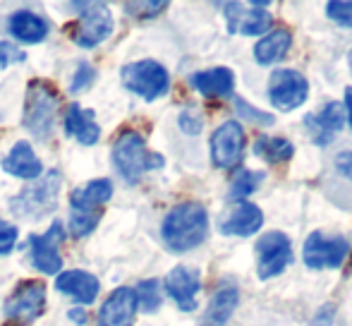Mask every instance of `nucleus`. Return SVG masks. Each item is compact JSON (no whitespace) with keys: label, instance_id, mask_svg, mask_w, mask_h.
<instances>
[{"label":"nucleus","instance_id":"nucleus-1","mask_svg":"<svg viewBox=\"0 0 352 326\" xmlns=\"http://www.w3.org/2000/svg\"><path fill=\"white\" fill-rule=\"evenodd\" d=\"M209 235V214L199 202H182L166 214L161 224V238L175 254L199 247Z\"/></svg>","mask_w":352,"mask_h":326},{"label":"nucleus","instance_id":"nucleus-2","mask_svg":"<svg viewBox=\"0 0 352 326\" xmlns=\"http://www.w3.org/2000/svg\"><path fill=\"white\" fill-rule=\"evenodd\" d=\"M58 116H60V94L56 91L51 82L32 80L24 94L22 127L32 137L48 142L56 132Z\"/></svg>","mask_w":352,"mask_h":326},{"label":"nucleus","instance_id":"nucleus-3","mask_svg":"<svg viewBox=\"0 0 352 326\" xmlns=\"http://www.w3.org/2000/svg\"><path fill=\"white\" fill-rule=\"evenodd\" d=\"M111 159L118 175L125 182H130V185H137L146 171L163 168V163H166L161 154H153V151L146 149V142L137 130H122L116 137Z\"/></svg>","mask_w":352,"mask_h":326},{"label":"nucleus","instance_id":"nucleus-4","mask_svg":"<svg viewBox=\"0 0 352 326\" xmlns=\"http://www.w3.org/2000/svg\"><path fill=\"white\" fill-rule=\"evenodd\" d=\"M60 187H63L60 171L43 173L38 180H34L32 185H24L22 190L10 199V211H12L17 219H27V221L43 219V216L56 211Z\"/></svg>","mask_w":352,"mask_h":326},{"label":"nucleus","instance_id":"nucleus-5","mask_svg":"<svg viewBox=\"0 0 352 326\" xmlns=\"http://www.w3.org/2000/svg\"><path fill=\"white\" fill-rule=\"evenodd\" d=\"M122 87L130 94H137L144 101H156V98L166 96L168 89H170V75L161 63L151 61H137L127 63L120 72Z\"/></svg>","mask_w":352,"mask_h":326},{"label":"nucleus","instance_id":"nucleus-6","mask_svg":"<svg viewBox=\"0 0 352 326\" xmlns=\"http://www.w3.org/2000/svg\"><path fill=\"white\" fill-rule=\"evenodd\" d=\"M72 10H77L79 22L72 32V41L79 48L89 51V48L101 46L103 41H108V36L113 34V12L108 10L106 3H70Z\"/></svg>","mask_w":352,"mask_h":326},{"label":"nucleus","instance_id":"nucleus-7","mask_svg":"<svg viewBox=\"0 0 352 326\" xmlns=\"http://www.w3.org/2000/svg\"><path fill=\"white\" fill-rule=\"evenodd\" d=\"M46 312V283L43 281H22L10 293L3 305V314L14 324H32Z\"/></svg>","mask_w":352,"mask_h":326},{"label":"nucleus","instance_id":"nucleus-8","mask_svg":"<svg viewBox=\"0 0 352 326\" xmlns=\"http://www.w3.org/2000/svg\"><path fill=\"white\" fill-rule=\"evenodd\" d=\"M65 224L53 221L46 233L29 235V261L43 276H58L63 269L60 245L65 243Z\"/></svg>","mask_w":352,"mask_h":326},{"label":"nucleus","instance_id":"nucleus-9","mask_svg":"<svg viewBox=\"0 0 352 326\" xmlns=\"http://www.w3.org/2000/svg\"><path fill=\"white\" fill-rule=\"evenodd\" d=\"M256 254H259V264H256V274L261 281H269L274 276L283 274L287 264L292 261V245L285 233H266L256 243Z\"/></svg>","mask_w":352,"mask_h":326},{"label":"nucleus","instance_id":"nucleus-10","mask_svg":"<svg viewBox=\"0 0 352 326\" xmlns=\"http://www.w3.org/2000/svg\"><path fill=\"white\" fill-rule=\"evenodd\" d=\"M245 156V130L237 120H226L211 135V161L216 168H235Z\"/></svg>","mask_w":352,"mask_h":326},{"label":"nucleus","instance_id":"nucleus-11","mask_svg":"<svg viewBox=\"0 0 352 326\" xmlns=\"http://www.w3.org/2000/svg\"><path fill=\"white\" fill-rule=\"evenodd\" d=\"M307 94H309V84H307L305 75H300L297 70H276L271 75L269 98L280 111L300 108L307 101Z\"/></svg>","mask_w":352,"mask_h":326},{"label":"nucleus","instance_id":"nucleus-12","mask_svg":"<svg viewBox=\"0 0 352 326\" xmlns=\"http://www.w3.org/2000/svg\"><path fill=\"white\" fill-rule=\"evenodd\" d=\"M348 257V243L343 238H326L321 233H311L302 250V259L309 269H338Z\"/></svg>","mask_w":352,"mask_h":326},{"label":"nucleus","instance_id":"nucleus-13","mask_svg":"<svg viewBox=\"0 0 352 326\" xmlns=\"http://www.w3.org/2000/svg\"><path fill=\"white\" fill-rule=\"evenodd\" d=\"M163 290L182 312H195L197 293L201 290L199 274L190 266H175L168 271L166 281H163Z\"/></svg>","mask_w":352,"mask_h":326},{"label":"nucleus","instance_id":"nucleus-14","mask_svg":"<svg viewBox=\"0 0 352 326\" xmlns=\"http://www.w3.org/2000/svg\"><path fill=\"white\" fill-rule=\"evenodd\" d=\"M137 295L132 288H116L98 309L96 326H135L137 319Z\"/></svg>","mask_w":352,"mask_h":326},{"label":"nucleus","instance_id":"nucleus-15","mask_svg":"<svg viewBox=\"0 0 352 326\" xmlns=\"http://www.w3.org/2000/svg\"><path fill=\"white\" fill-rule=\"evenodd\" d=\"M264 224V214L256 204L247 199H237L235 204H230V209L226 211V216L221 219L218 228L223 235H235V238H247L254 235Z\"/></svg>","mask_w":352,"mask_h":326},{"label":"nucleus","instance_id":"nucleus-16","mask_svg":"<svg viewBox=\"0 0 352 326\" xmlns=\"http://www.w3.org/2000/svg\"><path fill=\"white\" fill-rule=\"evenodd\" d=\"M56 290L63 295H70L72 300H77L79 305H94L98 298V290L101 283L94 274L84 269H70V271H60L56 276Z\"/></svg>","mask_w":352,"mask_h":326},{"label":"nucleus","instance_id":"nucleus-17","mask_svg":"<svg viewBox=\"0 0 352 326\" xmlns=\"http://www.w3.org/2000/svg\"><path fill=\"white\" fill-rule=\"evenodd\" d=\"M223 14L228 19V29L232 34H247V36H256V34L269 32L271 27V14L266 10H245L240 3H223Z\"/></svg>","mask_w":352,"mask_h":326},{"label":"nucleus","instance_id":"nucleus-18","mask_svg":"<svg viewBox=\"0 0 352 326\" xmlns=\"http://www.w3.org/2000/svg\"><path fill=\"white\" fill-rule=\"evenodd\" d=\"M3 171L8 173V175L17 177V180L34 182L43 175V163L36 156V151H34V146L29 144V142L19 140V142H14L10 154L3 159Z\"/></svg>","mask_w":352,"mask_h":326},{"label":"nucleus","instance_id":"nucleus-19","mask_svg":"<svg viewBox=\"0 0 352 326\" xmlns=\"http://www.w3.org/2000/svg\"><path fill=\"white\" fill-rule=\"evenodd\" d=\"M8 32L12 34L14 41L27 43V46H34V43H41L48 39V22L36 14L34 10H17L8 17Z\"/></svg>","mask_w":352,"mask_h":326},{"label":"nucleus","instance_id":"nucleus-20","mask_svg":"<svg viewBox=\"0 0 352 326\" xmlns=\"http://www.w3.org/2000/svg\"><path fill=\"white\" fill-rule=\"evenodd\" d=\"M63 125H65L67 135L74 137L82 146H94L101 140V127L96 122V113L87 111V108L77 106V103L67 106L65 116H63Z\"/></svg>","mask_w":352,"mask_h":326},{"label":"nucleus","instance_id":"nucleus-21","mask_svg":"<svg viewBox=\"0 0 352 326\" xmlns=\"http://www.w3.org/2000/svg\"><path fill=\"white\" fill-rule=\"evenodd\" d=\"M113 180L111 177H96V180H89L82 190L70 192V206L72 211H98V206L108 204L113 197Z\"/></svg>","mask_w":352,"mask_h":326},{"label":"nucleus","instance_id":"nucleus-22","mask_svg":"<svg viewBox=\"0 0 352 326\" xmlns=\"http://www.w3.org/2000/svg\"><path fill=\"white\" fill-rule=\"evenodd\" d=\"M343 122H345V108L340 103H329L316 116H307V127L311 132V140L319 146L331 144L333 135L343 127Z\"/></svg>","mask_w":352,"mask_h":326},{"label":"nucleus","instance_id":"nucleus-23","mask_svg":"<svg viewBox=\"0 0 352 326\" xmlns=\"http://www.w3.org/2000/svg\"><path fill=\"white\" fill-rule=\"evenodd\" d=\"M190 82L206 98H226L230 96L232 87H235V77L228 67H211V70L195 72Z\"/></svg>","mask_w":352,"mask_h":326},{"label":"nucleus","instance_id":"nucleus-24","mask_svg":"<svg viewBox=\"0 0 352 326\" xmlns=\"http://www.w3.org/2000/svg\"><path fill=\"white\" fill-rule=\"evenodd\" d=\"M237 300H240V290L235 285H221L209 300V307H206L199 326H226L235 312Z\"/></svg>","mask_w":352,"mask_h":326},{"label":"nucleus","instance_id":"nucleus-25","mask_svg":"<svg viewBox=\"0 0 352 326\" xmlns=\"http://www.w3.org/2000/svg\"><path fill=\"white\" fill-rule=\"evenodd\" d=\"M292 36L287 29H276L269 32L266 36H261V41L254 48V61L259 65H274L280 58H285V53L290 51Z\"/></svg>","mask_w":352,"mask_h":326},{"label":"nucleus","instance_id":"nucleus-26","mask_svg":"<svg viewBox=\"0 0 352 326\" xmlns=\"http://www.w3.org/2000/svg\"><path fill=\"white\" fill-rule=\"evenodd\" d=\"M254 154L266 163H285L292 159L295 146L292 142L283 140V137H256L254 140Z\"/></svg>","mask_w":352,"mask_h":326},{"label":"nucleus","instance_id":"nucleus-27","mask_svg":"<svg viewBox=\"0 0 352 326\" xmlns=\"http://www.w3.org/2000/svg\"><path fill=\"white\" fill-rule=\"evenodd\" d=\"M137 295V307L144 309V312H156L161 307V283L156 279H146L140 281L137 288H132Z\"/></svg>","mask_w":352,"mask_h":326},{"label":"nucleus","instance_id":"nucleus-28","mask_svg":"<svg viewBox=\"0 0 352 326\" xmlns=\"http://www.w3.org/2000/svg\"><path fill=\"white\" fill-rule=\"evenodd\" d=\"M101 221V211H72L67 228H70L72 238H87L89 233H94Z\"/></svg>","mask_w":352,"mask_h":326},{"label":"nucleus","instance_id":"nucleus-29","mask_svg":"<svg viewBox=\"0 0 352 326\" xmlns=\"http://www.w3.org/2000/svg\"><path fill=\"white\" fill-rule=\"evenodd\" d=\"M122 10L135 19H153L168 10V0H137V3H122Z\"/></svg>","mask_w":352,"mask_h":326},{"label":"nucleus","instance_id":"nucleus-30","mask_svg":"<svg viewBox=\"0 0 352 326\" xmlns=\"http://www.w3.org/2000/svg\"><path fill=\"white\" fill-rule=\"evenodd\" d=\"M261 180H264V175H261V173H254V171H247V168H242V171L235 175V180H232L230 195L235 197V199H245V197H250L252 192L256 190V185H261Z\"/></svg>","mask_w":352,"mask_h":326},{"label":"nucleus","instance_id":"nucleus-31","mask_svg":"<svg viewBox=\"0 0 352 326\" xmlns=\"http://www.w3.org/2000/svg\"><path fill=\"white\" fill-rule=\"evenodd\" d=\"M96 77H98V72L94 70L91 63L82 61L70 80V94H82V91H87V89H91L94 82H96Z\"/></svg>","mask_w":352,"mask_h":326},{"label":"nucleus","instance_id":"nucleus-32","mask_svg":"<svg viewBox=\"0 0 352 326\" xmlns=\"http://www.w3.org/2000/svg\"><path fill=\"white\" fill-rule=\"evenodd\" d=\"M326 12L340 27H352V0H331L326 5Z\"/></svg>","mask_w":352,"mask_h":326},{"label":"nucleus","instance_id":"nucleus-33","mask_svg":"<svg viewBox=\"0 0 352 326\" xmlns=\"http://www.w3.org/2000/svg\"><path fill=\"white\" fill-rule=\"evenodd\" d=\"M24 61H27V53L19 51L14 43L0 39V70H8L10 65H19Z\"/></svg>","mask_w":352,"mask_h":326},{"label":"nucleus","instance_id":"nucleus-34","mask_svg":"<svg viewBox=\"0 0 352 326\" xmlns=\"http://www.w3.org/2000/svg\"><path fill=\"white\" fill-rule=\"evenodd\" d=\"M17 238H19L17 226L0 219V257L10 254V252L17 247Z\"/></svg>","mask_w":352,"mask_h":326},{"label":"nucleus","instance_id":"nucleus-35","mask_svg":"<svg viewBox=\"0 0 352 326\" xmlns=\"http://www.w3.org/2000/svg\"><path fill=\"white\" fill-rule=\"evenodd\" d=\"M177 122H180V130L187 132V135H199L201 132V116L195 108H185L180 113V118H177Z\"/></svg>","mask_w":352,"mask_h":326},{"label":"nucleus","instance_id":"nucleus-36","mask_svg":"<svg viewBox=\"0 0 352 326\" xmlns=\"http://www.w3.org/2000/svg\"><path fill=\"white\" fill-rule=\"evenodd\" d=\"M235 106H237V113H240L245 120H254V122H264V125H271L274 122V116H269V113H261V111H254V108L250 106L247 101H242V98H235Z\"/></svg>","mask_w":352,"mask_h":326},{"label":"nucleus","instance_id":"nucleus-37","mask_svg":"<svg viewBox=\"0 0 352 326\" xmlns=\"http://www.w3.org/2000/svg\"><path fill=\"white\" fill-rule=\"evenodd\" d=\"M336 166H338V171L343 173V175L352 177V154H340L338 159H336Z\"/></svg>","mask_w":352,"mask_h":326},{"label":"nucleus","instance_id":"nucleus-38","mask_svg":"<svg viewBox=\"0 0 352 326\" xmlns=\"http://www.w3.org/2000/svg\"><path fill=\"white\" fill-rule=\"evenodd\" d=\"M67 317H70L72 324L84 326V324H87V309H84V307H72L70 312H67Z\"/></svg>","mask_w":352,"mask_h":326},{"label":"nucleus","instance_id":"nucleus-39","mask_svg":"<svg viewBox=\"0 0 352 326\" xmlns=\"http://www.w3.org/2000/svg\"><path fill=\"white\" fill-rule=\"evenodd\" d=\"M331 314H333V307H324L319 314H316V326H329L331 324Z\"/></svg>","mask_w":352,"mask_h":326},{"label":"nucleus","instance_id":"nucleus-40","mask_svg":"<svg viewBox=\"0 0 352 326\" xmlns=\"http://www.w3.org/2000/svg\"><path fill=\"white\" fill-rule=\"evenodd\" d=\"M345 113H348V120H350V127H352V87L345 91Z\"/></svg>","mask_w":352,"mask_h":326},{"label":"nucleus","instance_id":"nucleus-41","mask_svg":"<svg viewBox=\"0 0 352 326\" xmlns=\"http://www.w3.org/2000/svg\"><path fill=\"white\" fill-rule=\"evenodd\" d=\"M350 67H352V53H350Z\"/></svg>","mask_w":352,"mask_h":326}]
</instances>
